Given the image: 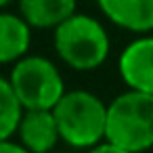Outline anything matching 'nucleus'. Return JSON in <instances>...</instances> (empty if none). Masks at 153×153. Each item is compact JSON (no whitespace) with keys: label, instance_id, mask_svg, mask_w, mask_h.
<instances>
[{"label":"nucleus","instance_id":"9b49d317","mask_svg":"<svg viewBox=\"0 0 153 153\" xmlns=\"http://www.w3.org/2000/svg\"><path fill=\"white\" fill-rule=\"evenodd\" d=\"M0 151H9V153H23V151H27L23 145H17V143H13L11 138H2L0 140Z\"/></svg>","mask_w":153,"mask_h":153},{"label":"nucleus","instance_id":"7ed1b4c3","mask_svg":"<svg viewBox=\"0 0 153 153\" xmlns=\"http://www.w3.org/2000/svg\"><path fill=\"white\" fill-rule=\"evenodd\" d=\"M55 51L71 69L90 71L105 63L109 55V36L94 17L74 13L55 27Z\"/></svg>","mask_w":153,"mask_h":153},{"label":"nucleus","instance_id":"9d476101","mask_svg":"<svg viewBox=\"0 0 153 153\" xmlns=\"http://www.w3.org/2000/svg\"><path fill=\"white\" fill-rule=\"evenodd\" d=\"M23 105L11 84V80L0 78V140L11 138L21 122L23 115Z\"/></svg>","mask_w":153,"mask_h":153},{"label":"nucleus","instance_id":"20e7f679","mask_svg":"<svg viewBox=\"0 0 153 153\" xmlns=\"http://www.w3.org/2000/svg\"><path fill=\"white\" fill-rule=\"evenodd\" d=\"M9 80L23 109H53L65 94V84L55 63L38 55H25L15 61Z\"/></svg>","mask_w":153,"mask_h":153},{"label":"nucleus","instance_id":"f257e3e1","mask_svg":"<svg viewBox=\"0 0 153 153\" xmlns=\"http://www.w3.org/2000/svg\"><path fill=\"white\" fill-rule=\"evenodd\" d=\"M107 140L124 153L153 147V94L130 88L107 107Z\"/></svg>","mask_w":153,"mask_h":153},{"label":"nucleus","instance_id":"f03ea898","mask_svg":"<svg viewBox=\"0 0 153 153\" xmlns=\"http://www.w3.org/2000/svg\"><path fill=\"white\" fill-rule=\"evenodd\" d=\"M107 107L88 90H69L53 107L61 138L78 149H92L105 140Z\"/></svg>","mask_w":153,"mask_h":153},{"label":"nucleus","instance_id":"39448f33","mask_svg":"<svg viewBox=\"0 0 153 153\" xmlns=\"http://www.w3.org/2000/svg\"><path fill=\"white\" fill-rule=\"evenodd\" d=\"M120 76L130 88L153 94V36L138 38L124 48Z\"/></svg>","mask_w":153,"mask_h":153},{"label":"nucleus","instance_id":"f8f14e48","mask_svg":"<svg viewBox=\"0 0 153 153\" xmlns=\"http://www.w3.org/2000/svg\"><path fill=\"white\" fill-rule=\"evenodd\" d=\"M9 2H11V0H0V9H2V7H7Z\"/></svg>","mask_w":153,"mask_h":153},{"label":"nucleus","instance_id":"0eeeda50","mask_svg":"<svg viewBox=\"0 0 153 153\" xmlns=\"http://www.w3.org/2000/svg\"><path fill=\"white\" fill-rule=\"evenodd\" d=\"M103 15L122 30L147 34L153 30V0H97Z\"/></svg>","mask_w":153,"mask_h":153},{"label":"nucleus","instance_id":"6e6552de","mask_svg":"<svg viewBox=\"0 0 153 153\" xmlns=\"http://www.w3.org/2000/svg\"><path fill=\"white\" fill-rule=\"evenodd\" d=\"M32 25L21 15L0 13V63H15L27 55Z\"/></svg>","mask_w":153,"mask_h":153},{"label":"nucleus","instance_id":"423d86ee","mask_svg":"<svg viewBox=\"0 0 153 153\" xmlns=\"http://www.w3.org/2000/svg\"><path fill=\"white\" fill-rule=\"evenodd\" d=\"M19 140L27 151L44 153L61 138L57 117L53 109H25L17 128Z\"/></svg>","mask_w":153,"mask_h":153},{"label":"nucleus","instance_id":"1a4fd4ad","mask_svg":"<svg viewBox=\"0 0 153 153\" xmlns=\"http://www.w3.org/2000/svg\"><path fill=\"white\" fill-rule=\"evenodd\" d=\"M76 13V0H19V15L38 30L61 25Z\"/></svg>","mask_w":153,"mask_h":153}]
</instances>
